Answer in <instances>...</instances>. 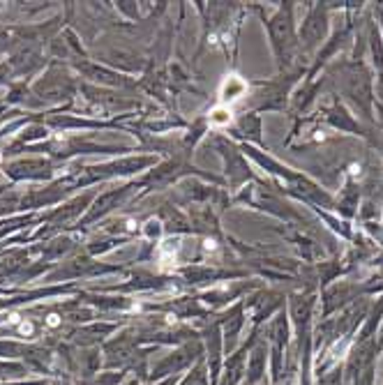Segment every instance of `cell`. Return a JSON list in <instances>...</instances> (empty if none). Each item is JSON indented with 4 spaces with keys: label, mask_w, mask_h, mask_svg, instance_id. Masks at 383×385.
Here are the masks:
<instances>
[{
    "label": "cell",
    "mask_w": 383,
    "mask_h": 385,
    "mask_svg": "<svg viewBox=\"0 0 383 385\" xmlns=\"http://www.w3.org/2000/svg\"><path fill=\"white\" fill-rule=\"evenodd\" d=\"M231 120V111L229 108H215L213 115H210V122L213 125H227Z\"/></svg>",
    "instance_id": "obj_1"
}]
</instances>
